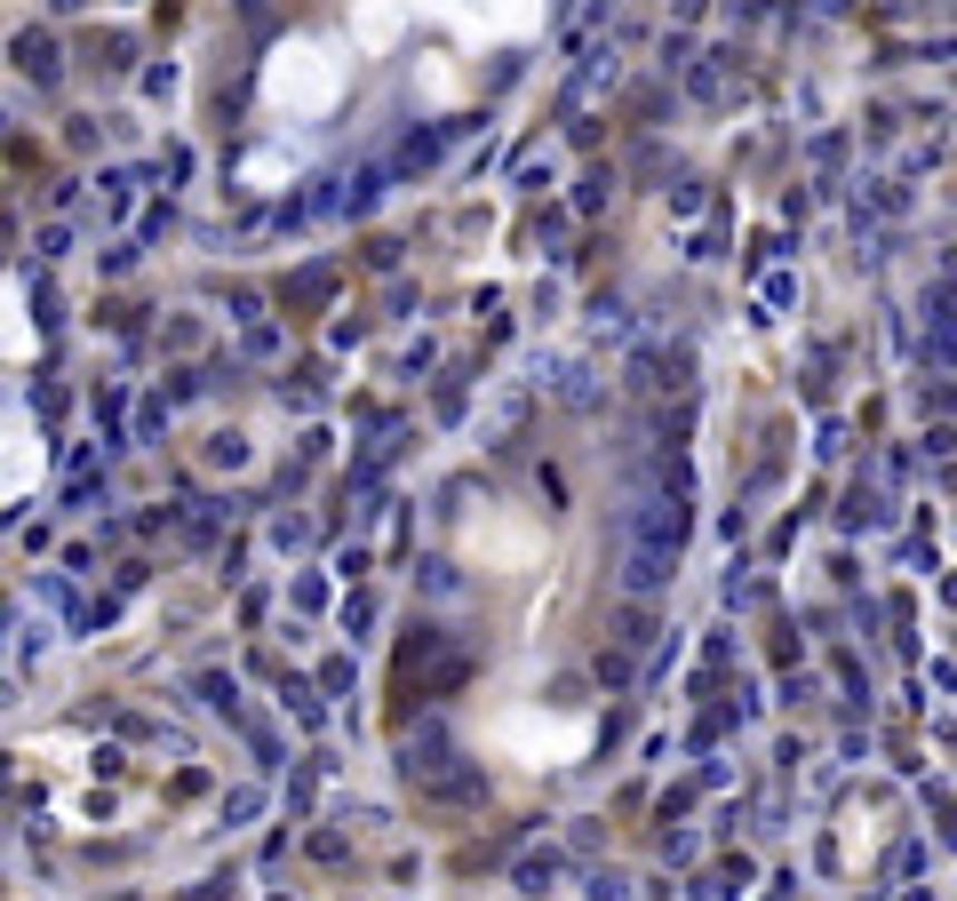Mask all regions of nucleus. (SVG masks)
Returning <instances> with one entry per match:
<instances>
[{
    "label": "nucleus",
    "instance_id": "f257e3e1",
    "mask_svg": "<svg viewBox=\"0 0 957 901\" xmlns=\"http://www.w3.org/2000/svg\"><path fill=\"white\" fill-rule=\"evenodd\" d=\"M671 559H678V511L663 503V494H646V503L631 511V535H623V582L646 598L671 575Z\"/></svg>",
    "mask_w": 957,
    "mask_h": 901
}]
</instances>
